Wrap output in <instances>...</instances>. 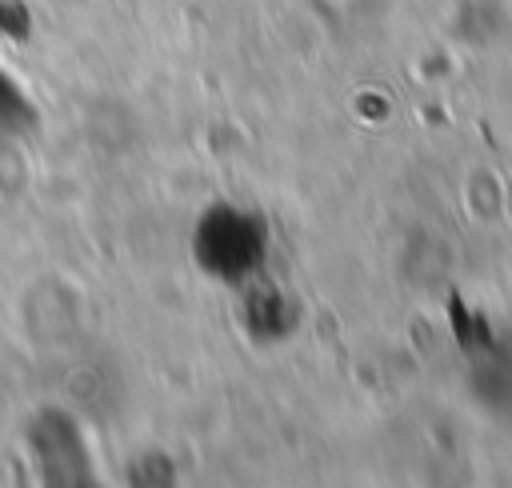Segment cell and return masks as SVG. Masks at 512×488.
Here are the masks:
<instances>
[{"mask_svg": "<svg viewBox=\"0 0 512 488\" xmlns=\"http://www.w3.org/2000/svg\"><path fill=\"white\" fill-rule=\"evenodd\" d=\"M264 244H268V232H264L260 216L228 208V204L212 208L192 236V252L200 260V268L228 284H244V280H252V272H260Z\"/></svg>", "mask_w": 512, "mask_h": 488, "instance_id": "cell-1", "label": "cell"}, {"mask_svg": "<svg viewBox=\"0 0 512 488\" xmlns=\"http://www.w3.org/2000/svg\"><path fill=\"white\" fill-rule=\"evenodd\" d=\"M28 116H32V108L24 104V96L0 68V124H28Z\"/></svg>", "mask_w": 512, "mask_h": 488, "instance_id": "cell-2", "label": "cell"}]
</instances>
